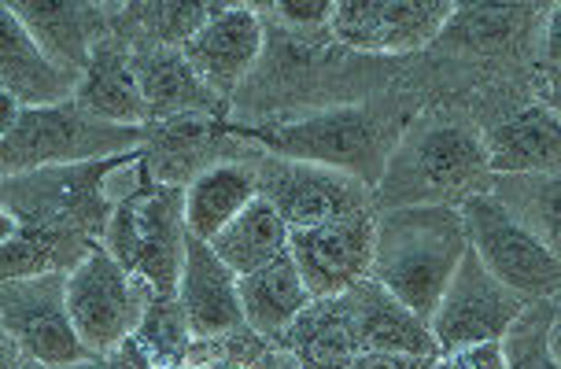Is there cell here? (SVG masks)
I'll use <instances>...</instances> for the list:
<instances>
[{
	"label": "cell",
	"mask_w": 561,
	"mask_h": 369,
	"mask_svg": "<svg viewBox=\"0 0 561 369\" xmlns=\"http://www.w3.org/2000/svg\"><path fill=\"white\" fill-rule=\"evenodd\" d=\"M145 148L89 163L45 166L15 177H0V211L12 215L19 229H53V233H104L107 218L123 199L145 188Z\"/></svg>",
	"instance_id": "obj_1"
},
{
	"label": "cell",
	"mask_w": 561,
	"mask_h": 369,
	"mask_svg": "<svg viewBox=\"0 0 561 369\" xmlns=\"http://www.w3.org/2000/svg\"><path fill=\"white\" fill-rule=\"evenodd\" d=\"M466 247V226L455 204L392 207L374 215L369 277L428 325Z\"/></svg>",
	"instance_id": "obj_2"
},
{
	"label": "cell",
	"mask_w": 561,
	"mask_h": 369,
	"mask_svg": "<svg viewBox=\"0 0 561 369\" xmlns=\"http://www.w3.org/2000/svg\"><path fill=\"white\" fill-rule=\"evenodd\" d=\"M488 174L484 141L469 126H425L407 129L380 171L369 207L392 211V207L447 204L450 196L477 193L480 177Z\"/></svg>",
	"instance_id": "obj_3"
},
{
	"label": "cell",
	"mask_w": 561,
	"mask_h": 369,
	"mask_svg": "<svg viewBox=\"0 0 561 369\" xmlns=\"http://www.w3.org/2000/svg\"><path fill=\"white\" fill-rule=\"evenodd\" d=\"M240 134L266 145L277 159L336 171L358 185H377L399 141V129L369 107H336V112L299 118V123L240 129Z\"/></svg>",
	"instance_id": "obj_4"
},
{
	"label": "cell",
	"mask_w": 561,
	"mask_h": 369,
	"mask_svg": "<svg viewBox=\"0 0 561 369\" xmlns=\"http://www.w3.org/2000/svg\"><path fill=\"white\" fill-rule=\"evenodd\" d=\"M148 145L145 126H112L64 100L53 107H23L12 134L0 141V177H15L45 166L89 163L137 152Z\"/></svg>",
	"instance_id": "obj_5"
},
{
	"label": "cell",
	"mask_w": 561,
	"mask_h": 369,
	"mask_svg": "<svg viewBox=\"0 0 561 369\" xmlns=\"http://www.w3.org/2000/svg\"><path fill=\"white\" fill-rule=\"evenodd\" d=\"M182 204V185H145L115 207L104 229V252L126 274L140 277L152 288L156 299H170L178 292V274H182L188 237Z\"/></svg>",
	"instance_id": "obj_6"
},
{
	"label": "cell",
	"mask_w": 561,
	"mask_h": 369,
	"mask_svg": "<svg viewBox=\"0 0 561 369\" xmlns=\"http://www.w3.org/2000/svg\"><path fill=\"white\" fill-rule=\"evenodd\" d=\"M152 288L126 274L104 244H89L85 255L64 274V303L75 336L93 358L118 351L134 341L140 318L152 307Z\"/></svg>",
	"instance_id": "obj_7"
},
{
	"label": "cell",
	"mask_w": 561,
	"mask_h": 369,
	"mask_svg": "<svg viewBox=\"0 0 561 369\" xmlns=\"http://www.w3.org/2000/svg\"><path fill=\"white\" fill-rule=\"evenodd\" d=\"M466 241L484 270L525 303L558 296V252L536 241L491 193H469L458 204Z\"/></svg>",
	"instance_id": "obj_8"
},
{
	"label": "cell",
	"mask_w": 561,
	"mask_h": 369,
	"mask_svg": "<svg viewBox=\"0 0 561 369\" xmlns=\"http://www.w3.org/2000/svg\"><path fill=\"white\" fill-rule=\"evenodd\" d=\"M525 307V299L510 292L503 281H495L473 255V247H466L462 263L450 274L444 296L428 318V333H433L439 355L462 351L473 344H495L503 341V333Z\"/></svg>",
	"instance_id": "obj_9"
},
{
	"label": "cell",
	"mask_w": 561,
	"mask_h": 369,
	"mask_svg": "<svg viewBox=\"0 0 561 369\" xmlns=\"http://www.w3.org/2000/svg\"><path fill=\"white\" fill-rule=\"evenodd\" d=\"M0 325L15 341L19 355L37 366H75L93 358L70 328L64 274L0 281Z\"/></svg>",
	"instance_id": "obj_10"
},
{
	"label": "cell",
	"mask_w": 561,
	"mask_h": 369,
	"mask_svg": "<svg viewBox=\"0 0 561 369\" xmlns=\"http://www.w3.org/2000/svg\"><path fill=\"white\" fill-rule=\"evenodd\" d=\"M374 255V211H355L344 218L307 229H288V258L296 263L299 281L310 299H333L369 277Z\"/></svg>",
	"instance_id": "obj_11"
},
{
	"label": "cell",
	"mask_w": 561,
	"mask_h": 369,
	"mask_svg": "<svg viewBox=\"0 0 561 369\" xmlns=\"http://www.w3.org/2000/svg\"><path fill=\"white\" fill-rule=\"evenodd\" d=\"M255 188L259 196L270 199V207L288 229H307L355 211H374L366 185L351 182L336 171H322V166L293 163V159L277 155H270L263 171H255Z\"/></svg>",
	"instance_id": "obj_12"
},
{
	"label": "cell",
	"mask_w": 561,
	"mask_h": 369,
	"mask_svg": "<svg viewBox=\"0 0 561 369\" xmlns=\"http://www.w3.org/2000/svg\"><path fill=\"white\" fill-rule=\"evenodd\" d=\"M455 4H410V0H344L333 4L329 26L344 45L363 53H410L439 37Z\"/></svg>",
	"instance_id": "obj_13"
},
{
	"label": "cell",
	"mask_w": 561,
	"mask_h": 369,
	"mask_svg": "<svg viewBox=\"0 0 561 369\" xmlns=\"http://www.w3.org/2000/svg\"><path fill=\"white\" fill-rule=\"evenodd\" d=\"M178 53L210 93L222 96L244 82V74L255 67L263 53V23L255 8H215V15L193 37H185Z\"/></svg>",
	"instance_id": "obj_14"
},
{
	"label": "cell",
	"mask_w": 561,
	"mask_h": 369,
	"mask_svg": "<svg viewBox=\"0 0 561 369\" xmlns=\"http://www.w3.org/2000/svg\"><path fill=\"white\" fill-rule=\"evenodd\" d=\"M344 318L351 325L358 351L377 355H414V358H436V341L428 325L399 307L392 296L380 288L374 277L358 281L344 292Z\"/></svg>",
	"instance_id": "obj_15"
},
{
	"label": "cell",
	"mask_w": 561,
	"mask_h": 369,
	"mask_svg": "<svg viewBox=\"0 0 561 369\" xmlns=\"http://www.w3.org/2000/svg\"><path fill=\"white\" fill-rule=\"evenodd\" d=\"M174 299L188 322V333L199 336V341L233 333V328L244 325L240 299H237V277L196 237H185V255H182V274H178Z\"/></svg>",
	"instance_id": "obj_16"
},
{
	"label": "cell",
	"mask_w": 561,
	"mask_h": 369,
	"mask_svg": "<svg viewBox=\"0 0 561 369\" xmlns=\"http://www.w3.org/2000/svg\"><path fill=\"white\" fill-rule=\"evenodd\" d=\"M75 78L48 64L12 8L0 4V89L19 107H53L75 96Z\"/></svg>",
	"instance_id": "obj_17"
},
{
	"label": "cell",
	"mask_w": 561,
	"mask_h": 369,
	"mask_svg": "<svg viewBox=\"0 0 561 369\" xmlns=\"http://www.w3.org/2000/svg\"><path fill=\"white\" fill-rule=\"evenodd\" d=\"M480 141H484L488 174H558L561 137L554 107H528Z\"/></svg>",
	"instance_id": "obj_18"
},
{
	"label": "cell",
	"mask_w": 561,
	"mask_h": 369,
	"mask_svg": "<svg viewBox=\"0 0 561 369\" xmlns=\"http://www.w3.org/2000/svg\"><path fill=\"white\" fill-rule=\"evenodd\" d=\"M237 299L244 325L259 336L288 333L296 318L310 307V296L304 281H299V270L288 252L277 255L274 263H266L263 270L237 277Z\"/></svg>",
	"instance_id": "obj_19"
},
{
	"label": "cell",
	"mask_w": 561,
	"mask_h": 369,
	"mask_svg": "<svg viewBox=\"0 0 561 369\" xmlns=\"http://www.w3.org/2000/svg\"><path fill=\"white\" fill-rule=\"evenodd\" d=\"M129 64H134L148 118H163L167 123V118L204 115L215 107V93L199 82L178 48L159 45L145 56H129Z\"/></svg>",
	"instance_id": "obj_20"
},
{
	"label": "cell",
	"mask_w": 561,
	"mask_h": 369,
	"mask_svg": "<svg viewBox=\"0 0 561 369\" xmlns=\"http://www.w3.org/2000/svg\"><path fill=\"white\" fill-rule=\"evenodd\" d=\"M23 30L34 37L45 59L78 82L93 56V37H89V15L82 4H56V0H19L8 4Z\"/></svg>",
	"instance_id": "obj_21"
},
{
	"label": "cell",
	"mask_w": 561,
	"mask_h": 369,
	"mask_svg": "<svg viewBox=\"0 0 561 369\" xmlns=\"http://www.w3.org/2000/svg\"><path fill=\"white\" fill-rule=\"evenodd\" d=\"M204 244L218 255V263H222L229 274L244 277L252 270H263L266 263H274L277 255L288 252V226L280 222V215L270 207V199L255 196L244 211H237Z\"/></svg>",
	"instance_id": "obj_22"
},
{
	"label": "cell",
	"mask_w": 561,
	"mask_h": 369,
	"mask_svg": "<svg viewBox=\"0 0 561 369\" xmlns=\"http://www.w3.org/2000/svg\"><path fill=\"white\" fill-rule=\"evenodd\" d=\"M70 100H75L82 112L112 126H145V118H148L134 64H129L126 53H115V48H104V53L89 56V67L82 71V78H78L75 96Z\"/></svg>",
	"instance_id": "obj_23"
},
{
	"label": "cell",
	"mask_w": 561,
	"mask_h": 369,
	"mask_svg": "<svg viewBox=\"0 0 561 369\" xmlns=\"http://www.w3.org/2000/svg\"><path fill=\"white\" fill-rule=\"evenodd\" d=\"M259 196L255 171L240 163H215L207 171H199L193 182L185 185V233L196 241H210L237 211H244L248 204Z\"/></svg>",
	"instance_id": "obj_24"
},
{
	"label": "cell",
	"mask_w": 561,
	"mask_h": 369,
	"mask_svg": "<svg viewBox=\"0 0 561 369\" xmlns=\"http://www.w3.org/2000/svg\"><path fill=\"white\" fill-rule=\"evenodd\" d=\"M85 241L75 233L53 229H19L0 244V281H23V277L59 274V266H75L85 255Z\"/></svg>",
	"instance_id": "obj_25"
},
{
	"label": "cell",
	"mask_w": 561,
	"mask_h": 369,
	"mask_svg": "<svg viewBox=\"0 0 561 369\" xmlns=\"http://www.w3.org/2000/svg\"><path fill=\"white\" fill-rule=\"evenodd\" d=\"M503 369H558V299H536L499 341Z\"/></svg>",
	"instance_id": "obj_26"
},
{
	"label": "cell",
	"mask_w": 561,
	"mask_h": 369,
	"mask_svg": "<svg viewBox=\"0 0 561 369\" xmlns=\"http://www.w3.org/2000/svg\"><path fill=\"white\" fill-rule=\"evenodd\" d=\"M299 318H307V325L296 328V355L304 369H347L351 358L358 355L355 336H351V325L344 318V307L333 314H318V311H304Z\"/></svg>",
	"instance_id": "obj_27"
},
{
	"label": "cell",
	"mask_w": 561,
	"mask_h": 369,
	"mask_svg": "<svg viewBox=\"0 0 561 369\" xmlns=\"http://www.w3.org/2000/svg\"><path fill=\"white\" fill-rule=\"evenodd\" d=\"M510 185H517V204H499L517 218L536 241H543L550 252H558V174H514Z\"/></svg>",
	"instance_id": "obj_28"
},
{
	"label": "cell",
	"mask_w": 561,
	"mask_h": 369,
	"mask_svg": "<svg viewBox=\"0 0 561 369\" xmlns=\"http://www.w3.org/2000/svg\"><path fill=\"white\" fill-rule=\"evenodd\" d=\"M210 137H215V126L204 115L167 118L163 129H159V155L148 166L163 177V185H178V171H185L188 163H199L207 155Z\"/></svg>",
	"instance_id": "obj_29"
},
{
	"label": "cell",
	"mask_w": 561,
	"mask_h": 369,
	"mask_svg": "<svg viewBox=\"0 0 561 369\" xmlns=\"http://www.w3.org/2000/svg\"><path fill=\"white\" fill-rule=\"evenodd\" d=\"M520 26V8L510 4H473L455 8L450 19L439 30V42H458L469 48H491L503 45L510 34Z\"/></svg>",
	"instance_id": "obj_30"
},
{
	"label": "cell",
	"mask_w": 561,
	"mask_h": 369,
	"mask_svg": "<svg viewBox=\"0 0 561 369\" xmlns=\"http://www.w3.org/2000/svg\"><path fill=\"white\" fill-rule=\"evenodd\" d=\"M134 341H140L137 344L140 351H152L159 362H167V366L182 362L193 333H188V322H185V314H182V307H178L174 296L152 299V307H148L145 318H140Z\"/></svg>",
	"instance_id": "obj_31"
},
{
	"label": "cell",
	"mask_w": 561,
	"mask_h": 369,
	"mask_svg": "<svg viewBox=\"0 0 561 369\" xmlns=\"http://www.w3.org/2000/svg\"><path fill=\"white\" fill-rule=\"evenodd\" d=\"M129 12H140V26H148L159 42H178L182 45L185 37H193L199 26L215 15V8L207 4H140L129 8Z\"/></svg>",
	"instance_id": "obj_32"
},
{
	"label": "cell",
	"mask_w": 561,
	"mask_h": 369,
	"mask_svg": "<svg viewBox=\"0 0 561 369\" xmlns=\"http://www.w3.org/2000/svg\"><path fill=\"white\" fill-rule=\"evenodd\" d=\"M329 12H333V4H325V0H285V4H277V15L285 19V23L293 26H325L329 23Z\"/></svg>",
	"instance_id": "obj_33"
},
{
	"label": "cell",
	"mask_w": 561,
	"mask_h": 369,
	"mask_svg": "<svg viewBox=\"0 0 561 369\" xmlns=\"http://www.w3.org/2000/svg\"><path fill=\"white\" fill-rule=\"evenodd\" d=\"M447 369H503V351L495 344H473L447 355Z\"/></svg>",
	"instance_id": "obj_34"
},
{
	"label": "cell",
	"mask_w": 561,
	"mask_h": 369,
	"mask_svg": "<svg viewBox=\"0 0 561 369\" xmlns=\"http://www.w3.org/2000/svg\"><path fill=\"white\" fill-rule=\"evenodd\" d=\"M436 358H414V355H377V351H358L347 362V369H433Z\"/></svg>",
	"instance_id": "obj_35"
},
{
	"label": "cell",
	"mask_w": 561,
	"mask_h": 369,
	"mask_svg": "<svg viewBox=\"0 0 561 369\" xmlns=\"http://www.w3.org/2000/svg\"><path fill=\"white\" fill-rule=\"evenodd\" d=\"M19 112H23V107L15 104V96H8L4 89H0V141L12 134V126L19 123Z\"/></svg>",
	"instance_id": "obj_36"
},
{
	"label": "cell",
	"mask_w": 561,
	"mask_h": 369,
	"mask_svg": "<svg viewBox=\"0 0 561 369\" xmlns=\"http://www.w3.org/2000/svg\"><path fill=\"white\" fill-rule=\"evenodd\" d=\"M0 369H23V355H19V347L4 325H0Z\"/></svg>",
	"instance_id": "obj_37"
},
{
	"label": "cell",
	"mask_w": 561,
	"mask_h": 369,
	"mask_svg": "<svg viewBox=\"0 0 561 369\" xmlns=\"http://www.w3.org/2000/svg\"><path fill=\"white\" fill-rule=\"evenodd\" d=\"M15 233H19V222H15L12 215H4V211H0V244H4L8 237H15Z\"/></svg>",
	"instance_id": "obj_38"
},
{
	"label": "cell",
	"mask_w": 561,
	"mask_h": 369,
	"mask_svg": "<svg viewBox=\"0 0 561 369\" xmlns=\"http://www.w3.org/2000/svg\"><path fill=\"white\" fill-rule=\"evenodd\" d=\"M433 369H447V362H439V366H433Z\"/></svg>",
	"instance_id": "obj_39"
}]
</instances>
